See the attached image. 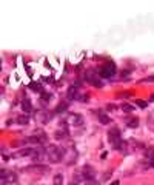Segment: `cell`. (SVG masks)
<instances>
[{
    "mask_svg": "<svg viewBox=\"0 0 154 185\" xmlns=\"http://www.w3.org/2000/svg\"><path fill=\"white\" fill-rule=\"evenodd\" d=\"M17 122H19L20 125H26L28 124V116H19Z\"/></svg>",
    "mask_w": 154,
    "mask_h": 185,
    "instance_id": "8fae6325",
    "label": "cell"
},
{
    "mask_svg": "<svg viewBox=\"0 0 154 185\" xmlns=\"http://www.w3.org/2000/svg\"><path fill=\"white\" fill-rule=\"evenodd\" d=\"M82 185H97V182L96 181H85Z\"/></svg>",
    "mask_w": 154,
    "mask_h": 185,
    "instance_id": "ac0fdd59",
    "label": "cell"
},
{
    "mask_svg": "<svg viewBox=\"0 0 154 185\" xmlns=\"http://www.w3.org/2000/svg\"><path fill=\"white\" fill-rule=\"evenodd\" d=\"M136 103H137L140 108H145V107H146V102H145V100H136Z\"/></svg>",
    "mask_w": 154,
    "mask_h": 185,
    "instance_id": "2e32d148",
    "label": "cell"
},
{
    "mask_svg": "<svg viewBox=\"0 0 154 185\" xmlns=\"http://www.w3.org/2000/svg\"><path fill=\"white\" fill-rule=\"evenodd\" d=\"M83 174H85L86 181H93V177H94V170H93L91 166H86V168L83 170Z\"/></svg>",
    "mask_w": 154,
    "mask_h": 185,
    "instance_id": "8992f818",
    "label": "cell"
},
{
    "mask_svg": "<svg viewBox=\"0 0 154 185\" xmlns=\"http://www.w3.org/2000/svg\"><path fill=\"white\" fill-rule=\"evenodd\" d=\"M28 171L31 173H46L48 171V166H43V165H34V166H29Z\"/></svg>",
    "mask_w": 154,
    "mask_h": 185,
    "instance_id": "277c9868",
    "label": "cell"
},
{
    "mask_svg": "<svg viewBox=\"0 0 154 185\" xmlns=\"http://www.w3.org/2000/svg\"><path fill=\"white\" fill-rule=\"evenodd\" d=\"M108 140L114 145L116 148L120 147V131H119V128H111L110 131H108Z\"/></svg>",
    "mask_w": 154,
    "mask_h": 185,
    "instance_id": "7a4b0ae2",
    "label": "cell"
},
{
    "mask_svg": "<svg viewBox=\"0 0 154 185\" xmlns=\"http://www.w3.org/2000/svg\"><path fill=\"white\" fill-rule=\"evenodd\" d=\"M122 110H123V111H126V113H131V111L134 110V107H131V105L125 103V105H122Z\"/></svg>",
    "mask_w": 154,
    "mask_h": 185,
    "instance_id": "5bb4252c",
    "label": "cell"
},
{
    "mask_svg": "<svg viewBox=\"0 0 154 185\" xmlns=\"http://www.w3.org/2000/svg\"><path fill=\"white\" fill-rule=\"evenodd\" d=\"M99 120H100V124H103V125H106V124H110V117L106 116V114H99Z\"/></svg>",
    "mask_w": 154,
    "mask_h": 185,
    "instance_id": "ba28073f",
    "label": "cell"
},
{
    "mask_svg": "<svg viewBox=\"0 0 154 185\" xmlns=\"http://www.w3.org/2000/svg\"><path fill=\"white\" fill-rule=\"evenodd\" d=\"M151 165L154 166V159H151Z\"/></svg>",
    "mask_w": 154,
    "mask_h": 185,
    "instance_id": "44dd1931",
    "label": "cell"
},
{
    "mask_svg": "<svg viewBox=\"0 0 154 185\" xmlns=\"http://www.w3.org/2000/svg\"><path fill=\"white\" fill-rule=\"evenodd\" d=\"M69 117H71L69 120H71L73 124H82V116H80V114H71Z\"/></svg>",
    "mask_w": 154,
    "mask_h": 185,
    "instance_id": "52a82bcc",
    "label": "cell"
},
{
    "mask_svg": "<svg viewBox=\"0 0 154 185\" xmlns=\"http://www.w3.org/2000/svg\"><path fill=\"white\" fill-rule=\"evenodd\" d=\"M110 176H111V173H110V171H108V173H105V174H103V177H102V181H108V177H110Z\"/></svg>",
    "mask_w": 154,
    "mask_h": 185,
    "instance_id": "d6986e66",
    "label": "cell"
},
{
    "mask_svg": "<svg viewBox=\"0 0 154 185\" xmlns=\"http://www.w3.org/2000/svg\"><path fill=\"white\" fill-rule=\"evenodd\" d=\"M126 125L130 127V128H136V127H139V119L137 117H126Z\"/></svg>",
    "mask_w": 154,
    "mask_h": 185,
    "instance_id": "5b68a950",
    "label": "cell"
},
{
    "mask_svg": "<svg viewBox=\"0 0 154 185\" xmlns=\"http://www.w3.org/2000/svg\"><path fill=\"white\" fill-rule=\"evenodd\" d=\"M42 99H43V100H49V99H51V94H48V92H42Z\"/></svg>",
    "mask_w": 154,
    "mask_h": 185,
    "instance_id": "e0dca14e",
    "label": "cell"
},
{
    "mask_svg": "<svg viewBox=\"0 0 154 185\" xmlns=\"http://www.w3.org/2000/svg\"><path fill=\"white\" fill-rule=\"evenodd\" d=\"M114 73H116V66H114V63H111V62L105 63L100 68V71H99V74L102 77H111V76H114Z\"/></svg>",
    "mask_w": 154,
    "mask_h": 185,
    "instance_id": "3957f363",
    "label": "cell"
},
{
    "mask_svg": "<svg viewBox=\"0 0 154 185\" xmlns=\"http://www.w3.org/2000/svg\"><path fill=\"white\" fill-rule=\"evenodd\" d=\"M62 182H63V176L62 174H56L54 176V185H62Z\"/></svg>",
    "mask_w": 154,
    "mask_h": 185,
    "instance_id": "30bf717a",
    "label": "cell"
},
{
    "mask_svg": "<svg viewBox=\"0 0 154 185\" xmlns=\"http://www.w3.org/2000/svg\"><path fill=\"white\" fill-rule=\"evenodd\" d=\"M34 151L31 150V148H25V150H22V151H19L20 156H28V154H33Z\"/></svg>",
    "mask_w": 154,
    "mask_h": 185,
    "instance_id": "7c38bea8",
    "label": "cell"
},
{
    "mask_svg": "<svg viewBox=\"0 0 154 185\" xmlns=\"http://www.w3.org/2000/svg\"><path fill=\"white\" fill-rule=\"evenodd\" d=\"M29 87H31V88H33V90H36V91H40V92H43V91H42V87H40V85H38V83H31V85H29Z\"/></svg>",
    "mask_w": 154,
    "mask_h": 185,
    "instance_id": "9a60e30c",
    "label": "cell"
},
{
    "mask_svg": "<svg viewBox=\"0 0 154 185\" xmlns=\"http://www.w3.org/2000/svg\"><path fill=\"white\" fill-rule=\"evenodd\" d=\"M110 185H119V181H114L113 184H110Z\"/></svg>",
    "mask_w": 154,
    "mask_h": 185,
    "instance_id": "ffe728a7",
    "label": "cell"
},
{
    "mask_svg": "<svg viewBox=\"0 0 154 185\" xmlns=\"http://www.w3.org/2000/svg\"><path fill=\"white\" fill-rule=\"evenodd\" d=\"M22 108H23L25 111H31V110H33V107H31V102H29L28 99H26V100H23V105H22Z\"/></svg>",
    "mask_w": 154,
    "mask_h": 185,
    "instance_id": "9c48e42d",
    "label": "cell"
},
{
    "mask_svg": "<svg viewBox=\"0 0 154 185\" xmlns=\"http://www.w3.org/2000/svg\"><path fill=\"white\" fill-rule=\"evenodd\" d=\"M63 148L57 147V145H49L46 148V157L49 159V162H60L62 157H63Z\"/></svg>",
    "mask_w": 154,
    "mask_h": 185,
    "instance_id": "6da1fadb",
    "label": "cell"
},
{
    "mask_svg": "<svg viewBox=\"0 0 154 185\" xmlns=\"http://www.w3.org/2000/svg\"><path fill=\"white\" fill-rule=\"evenodd\" d=\"M66 108H68V103H66V102H62V103H59V107H57V113H60V111H65L66 110Z\"/></svg>",
    "mask_w": 154,
    "mask_h": 185,
    "instance_id": "4fadbf2b",
    "label": "cell"
}]
</instances>
